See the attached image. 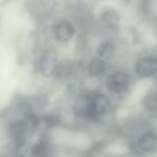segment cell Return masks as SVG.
I'll use <instances>...</instances> for the list:
<instances>
[{
	"mask_svg": "<svg viewBox=\"0 0 157 157\" xmlns=\"http://www.w3.org/2000/svg\"><path fill=\"white\" fill-rule=\"evenodd\" d=\"M33 55V69L36 75L44 80H52L59 61L57 49L46 43L40 44Z\"/></svg>",
	"mask_w": 157,
	"mask_h": 157,
	"instance_id": "1",
	"label": "cell"
},
{
	"mask_svg": "<svg viewBox=\"0 0 157 157\" xmlns=\"http://www.w3.org/2000/svg\"><path fill=\"white\" fill-rule=\"evenodd\" d=\"M61 7L65 16L73 21L78 31L89 33L94 17L86 0H62Z\"/></svg>",
	"mask_w": 157,
	"mask_h": 157,
	"instance_id": "2",
	"label": "cell"
},
{
	"mask_svg": "<svg viewBox=\"0 0 157 157\" xmlns=\"http://www.w3.org/2000/svg\"><path fill=\"white\" fill-rule=\"evenodd\" d=\"M85 62L78 58H61L58 61L52 81L54 83L65 86L85 76Z\"/></svg>",
	"mask_w": 157,
	"mask_h": 157,
	"instance_id": "3",
	"label": "cell"
},
{
	"mask_svg": "<svg viewBox=\"0 0 157 157\" xmlns=\"http://www.w3.org/2000/svg\"><path fill=\"white\" fill-rule=\"evenodd\" d=\"M50 38L59 44H68L76 36L78 29L66 16L56 19L49 27Z\"/></svg>",
	"mask_w": 157,
	"mask_h": 157,
	"instance_id": "4",
	"label": "cell"
},
{
	"mask_svg": "<svg viewBox=\"0 0 157 157\" xmlns=\"http://www.w3.org/2000/svg\"><path fill=\"white\" fill-rule=\"evenodd\" d=\"M130 85L129 75L122 70L114 71L108 74L105 80V89L116 95H120L125 94Z\"/></svg>",
	"mask_w": 157,
	"mask_h": 157,
	"instance_id": "5",
	"label": "cell"
},
{
	"mask_svg": "<svg viewBox=\"0 0 157 157\" xmlns=\"http://www.w3.org/2000/svg\"><path fill=\"white\" fill-rule=\"evenodd\" d=\"M109 67V62L94 56L85 62V77L94 81L106 74Z\"/></svg>",
	"mask_w": 157,
	"mask_h": 157,
	"instance_id": "6",
	"label": "cell"
},
{
	"mask_svg": "<svg viewBox=\"0 0 157 157\" xmlns=\"http://www.w3.org/2000/svg\"><path fill=\"white\" fill-rule=\"evenodd\" d=\"M31 125L29 121L22 117V118H16L12 120L9 125V131L10 135L13 139L16 146H22L24 144L26 135L30 128Z\"/></svg>",
	"mask_w": 157,
	"mask_h": 157,
	"instance_id": "7",
	"label": "cell"
},
{
	"mask_svg": "<svg viewBox=\"0 0 157 157\" xmlns=\"http://www.w3.org/2000/svg\"><path fill=\"white\" fill-rule=\"evenodd\" d=\"M135 72L140 78H151L157 74V56H147L135 64Z\"/></svg>",
	"mask_w": 157,
	"mask_h": 157,
	"instance_id": "8",
	"label": "cell"
},
{
	"mask_svg": "<svg viewBox=\"0 0 157 157\" xmlns=\"http://www.w3.org/2000/svg\"><path fill=\"white\" fill-rule=\"evenodd\" d=\"M90 49L89 33L83 31H78L75 36V57L86 61V56Z\"/></svg>",
	"mask_w": 157,
	"mask_h": 157,
	"instance_id": "9",
	"label": "cell"
},
{
	"mask_svg": "<svg viewBox=\"0 0 157 157\" xmlns=\"http://www.w3.org/2000/svg\"><path fill=\"white\" fill-rule=\"evenodd\" d=\"M137 146L143 152L152 153L157 151V134L151 131L143 133L139 137Z\"/></svg>",
	"mask_w": 157,
	"mask_h": 157,
	"instance_id": "10",
	"label": "cell"
},
{
	"mask_svg": "<svg viewBox=\"0 0 157 157\" xmlns=\"http://www.w3.org/2000/svg\"><path fill=\"white\" fill-rule=\"evenodd\" d=\"M100 22L109 29L116 28L120 21V14L119 12L113 8H105L101 10L98 15Z\"/></svg>",
	"mask_w": 157,
	"mask_h": 157,
	"instance_id": "11",
	"label": "cell"
},
{
	"mask_svg": "<svg viewBox=\"0 0 157 157\" xmlns=\"http://www.w3.org/2000/svg\"><path fill=\"white\" fill-rule=\"evenodd\" d=\"M117 52V45L114 41L112 40H105L101 42L95 48L94 56L110 62L116 56Z\"/></svg>",
	"mask_w": 157,
	"mask_h": 157,
	"instance_id": "12",
	"label": "cell"
},
{
	"mask_svg": "<svg viewBox=\"0 0 157 157\" xmlns=\"http://www.w3.org/2000/svg\"><path fill=\"white\" fill-rule=\"evenodd\" d=\"M143 107L151 113L157 112V91H151L148 93L142 101Z\"/></svg>",
	"mask_w": 157,
	"mask_h": 157,
	"instance_id": "13",
	"label": "cell"
},
{
	"mask_svg": "<svg viewBox=\"0 0 157 157\" xmlns=\"http://www.w3.org/2000/svg\"><path fill=\"white\" fill-rule=\"evenodd\" d=\"M152 30L154 34L157 36V16L152 20Z\"/></svg>",
	"mask_w": 157,
	"mask_h": 157,
	"instance_id": "14",
	"label": "cell"
},
{
	"mask_svg": "<svg viewBox=\"0 0 157 157\" xmlns=\"http://www.w3.org/2000/svg\"><path fill=\"white\" fill-rule=\"evenodd\" d=\"M11 1H12V0H0V8L9 5Z\"/></svg>",
	"mask_w": 157,
	"mask_h": 157,
	"instance_id": "15",
	"label": "cell"
},
{
	"mask_svg": "<svg viewBox=\"0 0 157 157\" xmlns=\"http://www.w3.org/2000/svg\"><path fill=\"white\" fill-rule=\"evenodd\" d=\"M2 24H3V20H2V15L0 13V31L2 29Z\"/></svg>",
	"mask_w": 157,
	"mask_h": 157,
	"instance_id": "16",
	"label": "cell"
}]
</instances>
